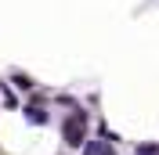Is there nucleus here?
<instances>
[{"instance_id":"obj_1","label":"nucleus","mask_w":159,"mask_h":155,"mask_svg":"<svg viewBox=\"0 0 159 155\" xmlns=\"http://www.w3.org/2000/svg\"><path fill=\"white\" fill-rule=\"evenodd\" d=\"M83 130H87V116L76 112V116L65 123V141H69V144H83Z\"/></svg>"}]
</instances>
